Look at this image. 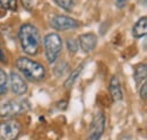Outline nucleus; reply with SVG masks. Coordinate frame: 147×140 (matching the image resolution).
Here are the masks:
<instances>
[{
  "label": "nucleus",
  "mask_w": 147,
  "mask_h": 140,
  "mask_svg": "<svg viewBox=\"0 0 147 140\" xmlns=\"http://www.w3.org/2000/svg\"><path fill=\"white\" fill-rule=\"evenodd\" d=\"M19 43L23 51L28 55H35L41 45V36L36 27L32 24H24L18 32Z\"/></svg>",
  "instance_id": "nucleus-1"
},
{
  "label": "nucleus",
  "mask_w": 147,
  "mask_h": 140,
  "mask_svg": "<svg viewBox=\"0 0 147 140\" xmlns=\"http://www.w3.org/2000/svg\"><path fill=\"white\" fill-rule=\"evenodd\" d=\"M17 69L32 81H40L45 77V68L40 62L34 61L27 57H20L16 61Z\"/></svg>",
  "instance_id": "nucleus-2"
},
{
  "label": "nucleus",
  "mask_w": 147,
  "mask_h": 140,
  "mask_svg": "<svg viewBox=\"0 0 147 140\" xmlns=\"http://www.w3.org/2000/svg\"><path fill=\"white\" fill-rule=\"evenodd\" d=\"M30 108H31V105L27 101L10 100L0 104V118L13 119L15 116L25 114Z\"/></svg>",
  "instance_id": "nucleus-3"
},
{
  "label": "nucleus",
  "mask_w": 147,
  "mask_h": 140,
  "mask_svg": "<svg viewBox=\"0 0 147 140\" xmlns=\"http://www.w3.org/2000/svg\"><path fill=\"white\" fill-rule=\"evenodd\" d=\"M44 49L45 55L49 63H53L59 58L61 50H62V40L60 35L57 33H50L44 37Z\"/></svg>",
  "instance_id": "nucleus-4"
},
{
  "label": "nucleus",
  "mask_w": 147,
  "mask_h": 140,
  "mask_svg": "<svg viewBox=\"0 0 147 140\" xmlns=\"http://www.w3.org/2000/svg\"><path fill=\"white\" fill-rule=\"evenodd\" d=\"M22 124L14 119L0 122V140H16L20 135Z\"/></svg>",
  "instance_id": "nucleus-5"
},
{
  "label": "nucleus",
  "mask_w": 147,
  "mask_h": 140,
  "mask_svg": "<svg viewBox=\"0 0 147 140\" xmlns=\"http://www.w3.org/2000/svg\"><path fill=\"white\" fill-rule=\"evenodd\" d=\"M105 115L102 112L95 114L88 130L87 140H100L105 129Z\"/></svg>",
  "instance_id": "nucleus-6"
},
{
  "label": "nucleus",
  "mask_w": 147,
  "mask_h": 140,
  "mask_svg": "<svg viewBox=\"0 0 147 140\" xmlns=\"http://www.w3.org/2000/svg\"><path fill=\"white\" fill-rule=\"evenodd\" d=\"M50 25L57 31H67V30L77 28L79 26V22L68 16L55 15L50 20Z\"/></svg>",
  "instance_id": "nucleus-7"
},
{
  "label": "nucleus",
  "mask_w": 147,
  "mask_h": 140,
  "mask_svg": "<svg viewBox=\"0 0 147 140\" xmlns=\"http://www.w3.org/2000/svg\"><path fill=\"white\" fill-rule=\"evenodd\" d=\"M10 86H11V90L14 92V94H16V95H25L26 93H27V84H26V81L22 78V76L17 73V72H15V71H13L11 73H10Z\"/></svg>",
  "instance_id": "nucleus-8"
},
{
  "label": "nucleus",
  "mask_w": 147,
  "mask_h": 140,
  "mask_svg": "<svg viewBox=\"0 0 147 140\" xmlns=\"http://www.w3.org/2000/svg\"><path fill=\"white\" fill-rule=\"evenodd\" d=\"M79 46L84 52H92L97 44V37L93 33H86L79 36Z\"/></svg>",
  "instance_id": "nucleus-9"
},
{
  "label": "nucleus",
  "mask_w": 147,
  "mask_h": 140,
  "mask_svg": "<svg viewBox=\"0 0 147 140\" xmlns=\"http://www.w3.org/2000/svg\"><path fill=\"white\" fill-rule=\"evenodd\" d=\"M109 90H110V95L112 100L114 102H119L122 100L123 95H122V89L120 86L119 79L117 76H113L110 80V86H109Z\"/></svg>",
  "instance_id": "nucleus-10"
},
{
  "label": "nucleus",
  "mask_w": 147,
  "mask_h": 140,
  "mask_svg": "<svg viewBox=\"0 0 147 140\" xmlns=\"http://www.w3.org/2000/svg\"><path fill=\"white\" fill-rule=\"evenodd\" d=\"M147 33V18L144 17L139 18L135 26L132 27V35L136 38H139L142 36H145Z\"/></svg>",
  "instance_id": "nucleus-11"
},
{
  "label": "nucleus",
  "mask_w": 147,
  "mask_h": 140,
  "mask_svg": "<svg viewBox=\"0 0 147 140\" xmlns=\"http://www.w3.org/2000/svg\"><path fill=\"white\" fill-rule=\"evenodd\" d=\"M146 77H147V69H146V65L145 63H139L135 67V71H134V78H135V81L137 85L139 84H144L146 81Z\"/></svg>",
  "instance_id": "nucleus-12"
},
{
  "label": "nucleus",
  "mask_w": 147,
  "mask_h": 140,
  "mask_svg": "<svg viewBox=\"0 0 147 140\" xmlns=\"http://www.w3.org/2000/svg\"><path fill=\"white\" fill-rule=\"evenodd\" d=\"M8 89V76L2 69H0V96L5 95Z\"/></svg>",
  "instance_id": "nucleus-13"
},
{
  "label": "nucleus",
  "mask_w": 147,
  "mask_h": 140,
  "mask_svg": "<svg viewBox=\"0 0 147 140\" xmlns=\"http://www.w3.org/2000/svg\"><path fill=\"white\" fill-rule=\"evenodd\" d=\"M82 69H83V66H80V67H78L77 69L75 70V71H73L71 72V75L69 76V78L65 81V88H70L71 86L74 85V83L76 81V79H77V77L79 76V73H80V71H82Z\"/></svg>",
  "instance_id": "nucleus-14"
},
{
  "label": "nucleus",
  "mask_w": 147,
  "mask_h": 140,
  "mask_svg": "<svg viewBox=\"0 0 147 140\" xmlns=\"http://www.w3.org/2000/svg\"><path fill=\"white\" fill-rule=\"evenodd\" d=\"M55 3L66 11H71L75 7V0H55Z\"/></svg>",
  "instance_id": "nucleus-15"
},
{
  "label": "nucleus",
  "mask_w": 147,
  "mask_h": 140,
  "mask_svg": "<svg viewBox=\"0 0 147 140\" xmlns=\"http://www.w3.org/2000/svg\"><path fill=\"white\" fill-rule=\"evenodd\" d=\"M0 5L2 8L8 9V10L17 9V0H0Z\"/></svg>",
  "instance_id": "nucleus-16"
},
{
  "label": "nucleus",
  "mask_w": 147,
  "mask_h": 140,
  "mask_svg": "<svg viewBox=\"0 0 147 140\" xmlns=\"http://www.w3.org/2000/svg\"><path fill=\"white\" fill-rule=\"evenodd\" d=\"M67 49H68V52L70 53H76L78 50V42L75 41L74 38H70L67 41Z\"/></svg>",
  "instance_id": "nucleus-17"
},
{
  "label": "nucleus",
  "mask_w": 147,
  "mask_h": 140,
  "mask_svg": "<svg viewBox=\"0 0 147 140\" xmlns=\"http://www.w3.org/2000/svg\"><path fill=\"white\" fill-rule=\"evenodd\" d=\"M22 5L27 10H33L37 5V0H20Z\"/></svg>",
  "instance_id": "nucleus-18"
},
{
  "label": "nucleus",
  "mask_w": 147,
  "mask_h": 140,
  "mask_svg": "<svg viewBox=\"0 0 147 140\" xmlns=\"http://www.w3.org/2000/svg\"><path fill=\"white\" fill-rule=\"evenodd\" d=\"M62 66H63V62H61L60 65H58V66L55 67V75H57V76H62V75H63V73L67 71V68H68V66H67V67H65V68H63Z\"/></svg>",
  "instance_id": "nucleus-19"
},
{
  "label": "nucleus",
  "mask_w": 147,
  "mask_h": 140,
  "mask_svg": "<svg viewBox=\"0 0 147 140\" xmlns=\"http://www.w3.org/2000/svg\"><path fill=\"white\" fill-rule=\"evenodd\" d=\"M140 98L142 100H146V95H147V85H146V83H144L143 84V86H142V88H140Z\"/></svg>",
  "instance_id": "nucleus-20"
},
{
  "label": "nucleus",
  "mask_w": 147,
  "mask_h": 140,
  "mask_svg": "<svg viewBox=\"0 0 147 140\" xmlns=\"http://www.w3.org/2000/svg\"><path fill=\"white\" fill-rule=\"evenodd\" d=\"M128 1L129 0H115V5L118 8H123V7H126Z\"/></svg>",
  "instance_id": "nucleus-21"
},
{
  "label": "nucleus",
  "mask_w": 147,
  "mask_h": 140,
  "mask_svg": "<svg viewBox=\"0 0 147 140\" xmlns=\"http://www.w3.org/2000/svg\"><path fill=\"white\" fill-rule=\"evenodd\" d=\"M0 61H1V62H6V58H5L3 53L1 51V49H0Z\"/></svg>",
  "instance_id": "nucleus-22"
},
{
  "label": "nucleus",
  "mask_w": 147,
  "mask_h": 140,
  "mask_svg": "<svg viewBox=\"0 0 147 140\" xmlns=\"http://www.w3.org/2000/svg\"><path fill=\"white\" fill-rule=\"evenodd\" d=\"M119 140H131V138H130L129 136H125V137H122L121 139H119Z\"/></svg>",
  "instance_id": "nucleus-23"
}]
</instances>
